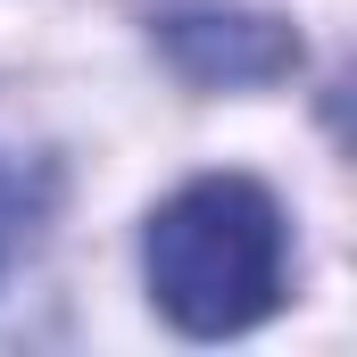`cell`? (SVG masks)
Returning a JSON list of instances; mask_svg holds the SVG:
<instances>
[{
    "label": "cell",
    "mask_w": 357,
    "mask_h": 357,
    "mask_svg": "<svg viewBox=\"0 0 357 357\" xmlns=\"http://www.w3.org/2000/svg\"><path fill=\"white\" fill-rule=\"evenodd\" d=\"M142 266L183 333H250L282 307V208L250 175H199L150 216Z\"/></svg>",
    "instance_id": "1"
},
{
    "label": "cell",
    "mask_w": 357,
    "mask_h": 357,
    "mask_svg": "<svg viewBox=\"0 0 357 357\" xmlns=\"http://www.w3.org/2000/svg\"><path fill=\"white\" fill-rule=\"evenodd\" d=\"M158 42L191 84H274L282 67H299V42L250 8H183L158 25Z\"/></svg>",
    "instance_id": "2"
},
{
    "label": "cell",
    "mask_w": 357,
    "mask_h": 357,
    "mask_svg": "<svg viewBox=\"0 0 357 357\" xmlns=\"http://www.w3.org/2000/svg\"><path fill=\"white\" fill-rule=\"evenodd\" d=\"M8 216H17V191H8V175H0V266H8V241H17V225H8Z\"/></svg>",
    "instance_id": "3"
}]
</instances>
